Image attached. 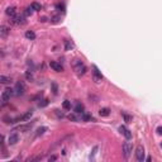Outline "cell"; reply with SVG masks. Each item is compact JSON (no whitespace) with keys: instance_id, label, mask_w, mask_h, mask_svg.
<instances>
[{"instance_id":"25","label":"cell","mask_w":162,"mask_h":162,"mask_svg":"<svg viewBox=\"0 0 162 162\" xmlns=\"http://www.w3.org/2000/svg\"><path fill=\"white\" fill-rule=\"evenodd\" d=\"M47 105H48V99H43V100L39 103V106H41V108H45Z\"/></svg>"},{"instance_id":"19","label":"cell","mask_w":162,"mask_h":162,"mask_svg":"<svg viewBox=\"0 0 162 162\" xmlns=\"http://www.w3.org/2000/svg\"><path fill=\"white\" fill-rule=\"evenodd\" d=\"M123 118H124V122H125V123H132V120H133L132 115H128V114H125V113H123Z\"/></svg>"},{"instance_id":"21","label":"cell","mask_w":162,"mask_h":162,"mask_svg":"<svg viewBox=\"0 0 162 162\" xmlns=\"http://www.w3.org/2000/svg\"><path fill=\"white\" fill-rule=\"evenodd\" d=\"M81 119H82V120H85V122H90L92 118H91L89 114H85V113H82V115H81Z\"/></svg>"},{"instance_id":"4","label":"cell","mask_w":162,"mask_h":162,"mask_svg":"<svg viewBox=\"0 0 162 162\" xmlns=\"http://www.w3.org/2000/svg\"><path fill=\"white\" fill-rule=\"evenodd\" d=\"M14 91H15V95H22V94H24V91H26V85H24V82H23V81H18V82L15 84Z\"/></svg>"},{"instance_id":"23","label":"cell","mask_w":162,"mask_h":162,"mask_svg":"<svg viewBox=\"0 0 162 162\" xmlns=\"http://www.w3.org/2000/svg\"><path fill=\"white\" fill-rule=\"evenodd\" d=\"M9 81H10L9 77H7V76H0V82L1 84H8Z\"/></svg>"},{"instance_id":"34","label":"cell","mask_w":162,"mask_h":162,"mask_svg":"<svg viewBox=\"0 0 162 162\" xmlns=\"http://www.w3.org/2000/svg\"><path fill=\"white\" fill-rule=\"evenodd\" d=\"M39 20H41V22H46V20H47V18H46V17H43V18H41Z\"/></svg>"},{"instance_id":"20","label":"cell","mask_w":162,"mask_h":162,"mask_svg":"<svg viewBox=\"0 0 162 162\" xmlns=\"http://www.w3.org/2000/svg\"><path fill=\"white\" fill-rule=\"evenodd\" d=\"M33 12H34V10H33V8L32 7H28L26 9V12H24V15H26V17H29V15H32V14H33Z\"/></svg>"},{"instance_id":"28","label":"cell","mask_w":162,"mask_h":162,"mask_svg":"<svg viewBox=\"0 0 162 162\" xmlns=\"http://www.w3.org/2000/svg\"><path fill=\"white\" fill-rule=\"evenodd\" d=\"M52 89H53V94L56 95V94H57V85L55 84V82L52 84Z\"/></svg>"},{"instance_id":"31","label":"cell","mask_w":162,"mask_h":162,"mask_svg":"<svg viewBox=\"0 0 162 162\" xmlns=\"http://www.w3.org/2000/svg\"><path fill=\"white\" fill-rule=\"evenodd\" d=\"M55 111H56V114H57V117H61V118L63 117V114H62V113H60V110H55Z\"/></svg>"},{"instance_id":"27","label":"cell","mask_w":162,"mask_h":162,"mask_svg":"<svg viewBox=\"0 0 162 162\" xmlns=\"http://www.w3.org/2000/svg\"><path fill=\"white\" fill-rule=\"evenodd\" d=\"M68 119H70V120H73V122H76V120H77L76 115H73V114H70V115H68Z\"/></svg>"},{"instance_id":"9","label":"cell","mask_w":162,"mask_h":162,"mask_svg":"<svg viewBox=\"0 0 162 162\" xmlns=\"http://www.w3.org/2000/svg\"><path fill=\"white\" fill-rule=\"evenodd\" d=\"M50 66H51V68H53L56 72H62V71H63V67H62V66H61V63H58V62L52 61L51 63H50Z\"/></svg>"},{"instance_id":"35","label":"cell","mask_w":162,"mask_h":162,"mask_svg":"<svg viewBox=\"0 0 162 162\" xmlns=\"http://www.w3.org/2000/svg\"><path fill=\"white\" fill-rule=\"evenodd\" d=\"M161 147H162V143H161Z\"/></svg>"},{"instance_id":"10","label":"cell","mask_w":162,"mask_h":162,"mask_svg":"<svg viewBox=\"0 0 162 162\" xmlns=\"http://www.w3.org/2000/svg\"><path fill=\"white\" fill-rule=\"evenodd\" d=\"M18 139H19V136H18L17 133H14V134H10V136H9L8 142H9V144H15V143L18 142Z\"/></svg>"},{"instance_id":"1","label":"cell","mask_w":162,"mask_h":162,"mask_svg":"<svg viewBox=\"0 0 162 162\" xmlns=\"http://www.w3.org/2000/svg\"><path fill=\"white\" fill-rule=\"evenodd\" d=\"M73 70L76 71L77 75H84L85 72H86V66L80 61V60H73Z\"/></svg>"},{"instance_id":"16","label":"cell","mask_w":162,"mask_h":162,"mask_svg":"<svg viewBox=\"0 0 162 162\" xmlns=\"http://www.w3.org/2000/svg\"><path fill=\"white\" fill-rule=\"evenodd\" d=\"M32 115H33V111L29 110V111H27L23 117H20V119H22V120H28V119H31V117H32Z\"/></svg>"},{"instance_id":"5","label":"cell","mask_w":162,"mask_h":162,"mask_svg":"<svg viewBox=\"0 0 162 162\" xmlns=\"http://www.w3.org/2000/svg\"><path fill=\"white\" fill-rule=\"evenodd\" d=\"M130 153H132V144L128 142H125L123 144V156L124 158H129Z\"/></svg>"},{"instance_id":"33","label":"cell","mask_w":162,"mask_h":162,"mask_svg":"<svg viewBox=\"0 0 162 162\" xmlns=\"http://www.w3.org/2000/svg\"><path fill=\"white\" fill-rule=\"evenodd\" d=\"M56 158H57V157H56V156H52L51 158H50V161H55V160H56Z\"/></svg>"},{"instance_id":"15","label":"cell","mask_w":162,"mask_h":162,"mask_svg":"<svg viewBox=\"0 0 162 162\" xmlns=\"http://www.w3.org/2000/svg\"><path fill=\"white\" fill-rule=\"evenodd\" d=\"M73 110H75V113H77V114L78 113H81V114H82V111H84V105H82L81 103H77Z\"/></svg>"},{"instance_id":"12","label":"cell","mask_w":162,"mask_h":162,"mask_svg":"<svg viewBox=\"0 0 162 162\" xmlns=\"http://www.w3.org/2000/svg\"><path fill=\"white\" fill-rule=\"evenodd\" d=\"M109 114H110V109L109 108H101L99 110V115L100 117H108Z\"/></svg>"},{"instance_id":"26","label":"cell","mask_w":162,"mask_h":162,"mask_svg":"<svg viewBox=\"0 0 162 162\" xmlns=\"http://www.w3.org/2000/svg\"><path fill=\"white\" fill-rule=\"evenodd\" d=\"M26 77H27V80L32 81V80H33V73H32L31 71H27V72H26Z\"/></svg>"},{"instance_id":"13","label":"cell","mask_w":162,"mask_h":162,"mask_svg":"<svg viewBox=\"0 0 162 162\" xmlns=\"http://www.w3.org/2000/svg\"><path fill=\"white\" fill-rule=\"evenodd\" d=\"M8 33H9V28H8L7 26H1L0 27V36H1V37L8 36Z\"/></svg>"},{"instance_id":"8","label":"cell","mask_w":162,"mask_h":162,"mask_svg":"<svg viewBox=\"0 0 162 162\" xmlns=\"http://www.w3.org/2000/svg\"><path fill=\"white\" fill-rule=\"evenodd\" d=\"M5 13H7L8 17H10L12 19H14V18L17 17V8L15 7H8L7 10H5Z\"/></svg>"},{"instance_id":"11","label":"cell","mask_w":162,"mask_h":162,"mask_svg":"<svg viewBox=\"0 0 162 162\" xmlns=\"http://www.w3.org/2000/svg\"><path fill=\"white\" fill-rule=\"evenodd\" d=\"M13 22H14V24L22 26V24H24V23H26V18H24L23 15H20V17H15Z\"/></svg>"},{"instance_id":"18","label":"cell","mask_w":162,"mask_h":162,"mask_svg":"<svg viewBox=\"0 0 162 162\" xmlns=\"http://www.w3.org/2000/svg\"><path fill=\"white\" fill-rule=\"evenodd\" d=\"M62 106H63V109H65V110H70V109H71V101L65 100L63 104H62Z\"/></svg>"},{"instance_id":"6","label":"cell","mask_w":162,"mask_h":162,"mask_svg":"<svg viewBox=\"0 0 162 162\" xmlns=\"http://www.w3.org/2000/svg\"><path fill=\"white\" fill-rule=\"evenodd\" d=\"M136 158L137 161H143L144 160V149H143L142 146H138L136 149Z\"/></svg>"},{"instance_id":"22","label":"cell","mask_w":162,"mask_h":162,"mask_svg":"<svg viewBox=\"0 0 162 162\" xmlns=\"http://www.w3.org/2000/svg\"><path fill=\"white\" fill-rule=\"evenodd\" d=\"M31 7L33 8V10H41V4H38V3H32L31 4Z\"/></svg>"},{"instance_id":"17","label":"cell","mask_w":162,"mask_h":162,"mask_svg":"<svg viewBox=\"0 0 162 162\" xmlns=\"http://www.w3.org/2000/svg\"><path fill=\"white\" fill-rule=\"evenodd\" d=\"M73 48V43H72L71 41H65V50L66 51H70Z\"/></svg>"},{"instance_id":"14","label":"cell","mask_w":162,"mask_h":162,"mask_svg":"<svg viewBox=\"0 0 162 162\" xmlns=\"http://www.w3.org/2000/svg\"><path fill=\"white\" fill-rule=\"evenodd\" d=\"M26 38L27 39H31V41L36 39V33L33 32V31H27V32H26Z\"/></svg>"},{"instance_id":"7","label":"cell","mask_w":162,"mask_h":162,"mask_svg":"<svg viewBox=\"0 0 162 162\" xmlns=\"http://www.w3.org/2000/svg\"><path fill=\"white\" fill-rule=\"evenodd\" d=\"M119 132H120V133L125 137V139H130V138H132V133H130V130L128 129L127 127H124V125L119 127Z\"/></svg>"},{"instance_id":"30","label":"cell","mask_w":162,"mask_h":162,"mask_svg":"<svg viewBox=\"0 0 162 162\" xmlns=\"http://www.w3.org/2000/svg\"><path fill=\"white\" fill-rule=\"evenodd\" d=\"M58 19H60V17H53V18H52V22H53V23H58Z\"/></svg>"},{"instance_id":"24","label":"cell","mask_w":162,"mask_h":162,"mask_svg":"<svg viewBox=\"0 0 162 162\" xmlns=\"http://www.w3.org/2000/svg\"><path fill=\"white\" fill-rule=\"evenodd\" d=\"M46 130H47V128H46V127H41V128L37 130V136H42Z\"/></svg>"},{"instance_id":"2","label":"cell","mask_w":162,"mask_h":162,"mask_svg":"<svg viewBox=\"0 0 162 162\" xmlns=\"http://www.w3.org/2000/svg\"><path fill=\"white\" fill-rule=\"evenodd\" d=\"M13 89H10V87H7L5 90L3 91V94H1V101H3V104H5L10 99V96L13 95Z\"/></svg>"},{"instance_id":"29","label":"cell","mask_w":162,"mask_h":162,"mask_svg":"<svg viewBox=\"0 0 162 162\" xmlns=\"http://www.w3.org/2000/svg\"><path fill=\"white\" fill-rule=\"evenodd\" d=\"M57 9H61V12H65V7H63V4H58V5H57Z\"/></svg>"},{"instance_id":"3","label":"cell","mask_w":162,"mask_h":162,"mask_svg":"<svg viewBox=\"0 0 162 162\" xmlns=\"http://www.w3.org/2000/svg\"><path fill=\"white\" fill-rule=\"evenodd\" d=\"M92 78H94V81L96 82V84H100L101 81H103V75L99 72V70H97L96 66H92Z\"/></svg>"},{"instance_id":"32","label":"cell","mask_w":162,"mask_h":162,"mask_svg":"<svg viewBox=\"0 0 162 162\" xmlns=\"http://www.w3.org/2000/svg\"><path fill=\"white\" fill-rule=\"evenodd\" d=\"M157 133H158V134H162V127H158V128H157Z\"/></svg>"}]
</instances>
